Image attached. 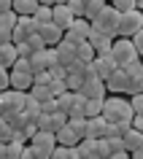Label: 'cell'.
Instances as JSON below:
<instances>
[{
	"mask_svg": "<svg viewBox=\"0 0 143 159\" xmlns=\"http://www.w3.org/2000/svg\"><path fill=\"white\" fill-rule=\"evenodd\" d=\"M33 84L49 86V84H51V73H49V70H35V73H33Z\"/></svg>",
	"mask_w": 143,
	"mask_h": 159,
	"instance_id": "cell-35",
	"label": "cell"
},
{
	"mask_svg": "<svg viewBox=\"0 0 143 159\" xmlns=\"http://www.w3.org/2000/svg\"><path fill=\"white\" fill-rule=\"evenodd\" d=\"M89 30H92V25H89V19H84V16H76L73 22H70V27H67L65 33H62V38L65 41H70V43H81V41H86L89 38Z\"/></svg>",
	"mask_w": 143,
	"mask_h": 159,
	"instance_id": "cell-8",
	"label": "cell"
},
{
	"mask_svg": "<svg viewBox=\"0 0 143 159\" xmlns=\"http://www.w3.org/2000/svg\"><path fill=\"white\" fill-rule=\"evenodd\" d=\"M67 8L73 11V16H84V0H67Z\"/></svg>",
	"mask_w": 143,
	"mask_h": 159,
	"instance_id": "cell-41",
	"label": "cell"
},
{
	"mask_svg": "<svg viewBox=\"0 0 143 159\" xmlns=\"http://www.w3.org/2000/svg\"><path fill=\"white\" fill-rule=\"evenodd\" d=\"M111 57H113V62H116V67H127L130 62H135L138 57V49H135V43L130 41V38H113V43H111Z\"/></svg>",
	"mask_w": 143,
	"mask_h": 159,
	"instance_id": "cell-3",
	"label": "cell"
},
{
	"mask_svg": "<svg viewBox=\"0 0 143 159\" xmlns=\"http://www.w3.org/2000/svg\"><path fill=\"white\" fill-rule=\"evenodd\" d=\"M0 159H6V143H0Z\"/></svg>",
	"mask_w": 143,
	"mask_h": 159,
	"instance_id": "cell-51",
	"label": "cell"
},
{
	"mask_svg": "<svg viewBox=\"0 0 143 159\" xmlns=\"http://www.w3.org/2000/svg\"><path fill=\"white\" fill-rule=\"evenodd\" d=\"M8 113H14V92H11V86L0 92V116H8Z\"/></svg>",
	"mask_w": 143,
	"mask_h": 159,
	"instance_id": "cell-25",
	"label": "cell"
},
{
	"mask_svg": "<svg viewBox=\"0 0 143 159\" xmlns=\"http://www.w3.org/2000/svg\"><path fill=\"white\" fill-rule=\"evenodd\" d=\"M135 8H141V11H143V0H135Z\"/></svg>",
	"mask_w": 143,
	"mask_h": 159,
	"instance_id": "cell-52",
	"label": "cell"
},
{
	"mask_svg": "<svg viewBox=\"0 0 143 159\" xmlns=\"http://www.w3.org/2000/svg\"><path fill=\"white\" fill-rule=\"evenodd\" d=\"M27 46H30V49H33V51H41L43 49V46H46V43H43V38H41V35H38V33H33V35H30V38H27Z\"/></svg>",
	"mask_w": 143,
	"mask_h": 159,
	"instance_id": "cell-38",
	"label": "cell"
},
{
	"mask_svg": "<svg viewBox=\"0 0 143 159\" xmlns=\"http://www.w3.org/2000/svg\"><path fill=\"white\" fill-rule=\"evenodd\" d=\"M103 129H105V119L103 116L86 119V138H103Z\"/></svg>",
	"mask_w": 143,
	"mask_h": 159,
	"instance_id": "cell-21",
	"label": "cell"
},
{
	"mask_svg": "<svg viewBox=\"0 0 143 159\" xmlns=\"http://www.w3.org/2000/svg\"><path fill=\"white\" fill-rule=\"evenodd\" d=\"M49 159H81V154H78L76 146H57Z\"/></svg>",
	"mask_w": 143,
	"mask_h": 159,
	"instance_id": "cell-23",
	"label": "cell"
},
{
	"mask_svg": "<svg viewBox=\"0 0 143 159\" xmlns=\"http://www.w3.org/2000/svg\"><path fill=\"white\" fill-rule=\"evenodd\" d=\"M33 33H38V25L33 22V16H16V25H14V30H11L14 43H25Z\"/></svg>",
	"mask_w": 143,
	"mask_h": 159,
	"instance_id": "cell-11",
	"label": "cell"
},
{
	"mask_svg": "<svg viewBox=\"0 0 143 159\" xmlns=\"http://www.w3.org/2000/svg\"><path fill=\"white\" fill-rule=\"evenodd\" d=\"M130 41H132V43H135V49H138V51H141V49H143V27H141V30H138V33H135V35H132V38H130Z\"/></svg>",
	"mask_w": 143,
	"mask_h": 159,
	"instance_id": "cell-47",
	"label": "cell"
},
{
	"mask_svg": "<svg viewBox=\"0 0 143 159\" xmlns=\"http://www.w3.org/2000/svg\"><path fill=\"white\" fill-rule=\"evenodd\" d=\"M73 19H76V16H73V11L67 8V3H57V6H51V22H54L57 27L67 30Z\"/></svg>",
	"mask_w": 143,
	"mask_h": 159,
	"instance_id": "cell-16",
	"label": "cell"
},
{
	"mask_svg": "<svg viewBox=\"0 0 143 159\" xmlns=\"http://www.w3.org/2000/svg\"><path fill=\"white\" fill-rule=\"evenodd\" d=\"M84 105H86V97L76 92V97H73V105H70V111H67V116H84ZM84 119H86V116H84Z\"/></svg>",
	"mask_w": 143,
	"mask_h": 159,
	"instance_id": "cell-32",
	"label": "cell"
},
{
	"mask_svg": "<svg viewBox=\"0 0 143 159\" xmlns=\"http://www.w3.org/2000/svg\"><path fill=\"white\" fill-rule=\"evenodd\" d=\"M54 111H59L54 97H51V100H46V102H41V113H54Z\"/></svg>",
	"mask_w": 143,
	"mask_h": 159,
	"instance_id": "cell-44",
	"label": "cell"
},
{
	"mask_svg": "<svg viewBox=\"0 0 143 159\" xmlns=\"http://www.w3.org/2000/svg\"><path fill=\"white\" fill-rule=\"evenodd\" d=\"M122 146H124V151H135L143 146V132H138V129H132V127H127V132L122 135Z\"/></svg>",
	"mask_w": 143,
	"mask_h": 159,
	"instance_id": "cell-18",
	"label": "cell"
},
{
	"mask_svg": "<svg viewBox=\"0 0 143 159\" xmlns=\"http://www.w3.org/2000/svg\"><path fill=\"white\" fill-rule=\"evenodd\" d=\"M33 22H35V25H46V22H51V6L38 3V8L33 11Z\"/></svg>",
	"mask_w": 143,
	"mask_h": 159,
	"instance_id": "cell-28",
	"label": "cell"
},
{
	"mask_svg": "<svg viewBox=\"0 0 143 159\" xmlns=\"http://www.w3.org/2000/svg\"><path fill=\"white\" fill-rule=\"evenodd\" d=\"M116 25H119V11L113 8L111 3H105L103 11L92 19V27H95V30H100V33L111 35V38H116Z\"/></svg>",
	"mask_w": 143,
	"mask_h": 159,
	"instance_id": "cell-5",
	"label": "cell"
},
{
	"mask_svg": "<svg viewBox=\"0 0 143 159\" xmlns=\"http://www.w3.org/2000/svg\"><path fill=\"white\" fill-rule=\"evenodd\" d=\"M105 3H108V0H86V3H84V19H89V22H92V19L103 11V6H105Z\"/></svg>",
	"mask_w": 143,
	"mask_h": 159,
	"instance_id": "cell-27",
	"label": "cell"
},
{
	"mask_svg": "<svg viewBox=\"0 0 143 159\" xmlns=\"http://www.w3.org/2000/svg\"><path fill=\"white\" fill-rule=\"evenodd\" d=\"M130 89H132V75L124 67H116L105 78V92H111V94H130Z\"/></svg>",
	"mask_w": 143,
	"mask_h": 159,
	"instance_id": "cell-7",
	"label": "cell"
},
{
	"mask_svg": "<svg viewBox=\"0 0 143 159\" xmlns=\"http://www.w3.org/2000/svg\"><path fill=\"white\" fill-rule=\"evenodd\" d=\"M130 105H132V113L143 116V92H135L132 97H130Z\"/></svg>",
	"mask_w": 143,
	"mask_h": 159,
	"instance_id": "cell-36",
	"label": "cell"
},
{
	"mask_svg": "<svg viewBox=\"0 0 143 159\" xmlns=\"http://www.w3.org/2000/svg\"><path fill=\"white\" fill-rule=\"evenodd\" d=\"M65 121H67V113H62V111H54V113H38V116H35L38 129H46V132H57Z\"/></svg>",
	"mask_w": 143,
	"mask_h": 159,
	"instance_id": "cell-10",
	"label": "cell"
},
{
	"mask_svg": "<svg viewBox=\"0 0 143 159\" xmlns=\"http://www.w3.org/2000/svg\"><path fill=\"white\" fill-rule=\"evenodd\" d=\"M30 146H33V151H35V159H49L51 151L57 148V138H54V132L38 129V132L30 138Z\"/></svg>",
	"mask_w": 143,
	"mask_h": 159,
	"instance_id": "cell-6",
	"label": "cell"
},
{
	"mask_svg": "<svg viewBox=\"0 0 143 159\" xmlns=\"http://www.w3.org/2000/svg\"><path fill=\"white\" fill-rule=\"evenodd\" d=\"M3 119H6V121L11 124V129H22V127H25L33 116H27L25 111H14V113H8V116H3Z\"/></svg>",
	"mask_w": 143,
	"mask_h": 159,
	"instance_id": "cell-26",
	"label": "cell"
},
{
	"mask_svg": "<svg viewBox=\"0 0 143 159\" xmlns=\"http://www.w3.org/2000/svg\"><path fill=\"white\" fill-rule=\"evenodd\" d=\"M138 57H141V62H143V49H141V51H138Z\"/></svg>",
	"mask_w": 143,
	"mask_h": 159,
	"instance_id": "cell-54",
	"label": "cell"
},
{
	"mask_svg": "<svg viewBox=\"0 0 143 159\" xmlns=\"http://www.w3.org/2000/svg\"><path fill=\"white\" fill-rule=\"evenodd\" d=\"M14 14L16 16H33V11L38 8V0H14Z\"/></svg>",
	"mask_w": 143,
	"mask_h": 159,
	"instance_id": "cell-22",
	"label": "cell"
},
{
	"mask_svg": "<svg viewBox=\"0 0 143 159\" xmlns=\"http://www.w3.org/2000/svg\"><path fill=\"white\" fill-rule=\"evenodd\" d=\"M111 6L122 14V11H130V8H135V0H108Z\"/></svg>",
	"mask_w": 143,
	"mask_h": 159,
	"instance_id": "cell-39",
	"label": "cell"
},
{
	"mask_svg": "<svg viewBox=\"0 0 143 159\" xmlns=\"http://www.w3.org/2000/svg\"><path fill=\"white\" fill-rule=\"evenodd\" d=\"M105 121L111 124H130L132 119V105L130 100H124L122 94H113V97H105L103 100V113H100Z\"/></svg>",
	"mask_w": 143,
	"mask_h": 159,
	"instance_id": "cell-1",
	"label": "cell"
},
{
	"mask_svg": "<svg viewBox=\"0 0 143 159\" xmlns=\"http://www.w3.org/2000/svg\"><path fill=\"white\" fill-rule=\"evenodd\" d=\"M62 27H57L54 22H46V25H38V35L43 38V43L46 46H57L59 41H62Z\"/></svg>",
	"mask_w": 143,
	"mask_h": 159,
	"instance_id": "cell-17",
	"label": "cell"
},
{
	"mask_svg": "<svg viewBox=\"0 0 143 159\" xmlns=\"http://www.w3.org/2000/svg\"><path fill=\"white\" fill-rule=\"evenodd\" d=\"M27 143H14L8 140L6 143V159H22V148H25Z\"/></svg>",
	"mask_w": 143,
	"mask_h": 159,
	"instance_id": "cell-33",
	"label": "cell"
},
{
	"mask_svg": "<svg viewBox=\"0 0 143 159\" xmlns=\"http://www.w3.org/2000/svg\"><path fill=\"white\" fill-rule=\"evenodd\" d=\"M113 70H116V62H113V57H111V54H97V57L89 62V73L97 75V78H103V81H105Z\"/></svg>",
	"mask_w": 143,
	"mask_h": 159,
	"instance_id": "cell-9",
	"label": "cell"
},
{
	"mask_svg": "<svg viewBox=\"0 0 143 159\" xmlns=\"http://www.w3.org/2000/svg\"><path fill=\"white\" fill-rule=\"evenodd\" d=\"M11 86V75H8V67H0V92Z\"/></svg>",
	"mask_w": 143,
	"mask_h": 159,
	"instance_id": "cell-42",
	"label": "cell"
},
{
	"mask_svg": "<svg viewBox=\"0 0 143 159\" xmlns=\"http://www.w3.org/2000/svg\"><path fill=\"white\" fill-rule=\"evenodd\" d=\"M16 59H19L16 43H0V65H3V67H11Z\"/></svg>",
	"mask_w": 143,
	"mask_h": 159,
	"instance_id": "cell-20",
	"label": "cell"
},
{
	"mask_svg": "<svg viewBox=\"0 0 143 159\" xmlns=\"http://www.w3.org/2000/svg\"><path fill=\"white\" fill-rule=\"evenodd\" d=\"M81 159H103V157H81Z\"/></svg>",
	"mask_w": 143,
	"mask_h": 159,
	"instance_id": "cell-53",
	"label": "cell"
},
{
	"mask_svg": "<svg viewBox=\"0 0 143 159\" xmlns=\"http://www.w3.org/2000/svg\"><path fill=\"white\" fill-rule=\"evenodd\" d=\"M54 54H57V62L59 65H65V67H70L73 62H76V43H70V41H62L54 46Z\"/></svg>",
	"mask_w": 143,
	"mask_h": 159,
	"instance_id": "cell-15",
	"label": "cell"
},
{
	"mask_svg": "<svg viewBox=\"0 0 143 159\" xmlns=\"http://www.w3.org/2000/svg\"><path fill=\"white\" fill-rule=\"evenodd\" d=\"M141 27H143V11L141 8L122 11L119 14V25H116V38H132Z\"/></svg>",
	"mask_w": 143,
	"mask_h": 159,
	"instance_id": "cell-4",
	"label": "cell"
},
{
	"mask_svg": "<svg viewBox=\"0 0 143 159\" xmlns=\"http://www.w3.org/2000/svg\"><path fill=\"white\" fill-rule=\"evenodd\" d=\"M73 97H76V92H70V89H67V92H62V94H57V97H54V100H57V108L62 111V113H67V111H70V105H73Z\"/></svg>",
	"mask_w": 143,
	"mask_h": 159,
	"instance_id": "cell-31",
	"label": "cell"
},
{
	"mask_svg": "<svg viewBox=\"0 0 143 159\" xmlns=\"http://www.w3.org/2000/svg\"><path fill=\"white\" fill-rule=\"evenodd\" d=\"M27 92L35 97V102H46V100H51V97H54L49 86H38V84H33L30 89H27Z\"/></svg>",
	"mask_w": 143,
	"mask_h": 159,
	"instance_id": "cell-30",
	"label": "cell"
},
{
	"mask_svg": "<svg viewBox=\"0 0 143 159\" xmlns=\"http://www.w3.org/2000/svg\"><path fill=\"white\" fill-rule=\"evenodd\" d=\"M89 25H92V22H89ZM86 41H89V46L95 49V54H108V51H111V43H113V38L92 27V30H89V38H86Z\"/></svg>",
	"mask_w": 143,
	"mask_h": 159,
	"instance_id": "cell-14",
	"label": "cell"
},
{
	"mask_svg": "<svg viewBox=\"0 0 143 159\" xmlns=\"http://www.w3.org/2000/svg\"><path fill=\"white\" fill-rule=\"evenodd\" d=\"M78 94H84V97H105V81L97 78V75H89V78H84V84L78 86Z\"/></svg>",
	"mask_w": 143,
	"mask_h": 159,
	"instance_id": "cell-13",
	"label": "cell"
},
{
	"mask_svg": "<svg viewBox=\"0 0 143 159\" xmlns=\"http://www.w3.org/2000/svg\"><path fill=\"white\" fill-rule=\"evenodd\" d=\"M33 65H30V59H22L19 57L14 65L8 67V75H11V89H22L27 92L30 86H33Z\"/></svg>",
	"mask_w": 143,
	"mask_h": 159,
	"instance_id": "cell-2",
	"label": "cell"
},
{
	"mask_svg": "<svg viewBox=\"0 0 143 159\" xmlns=\"http://www.w3.org/2000/svg\"><path fill=\"white\" fill-rule=\"evenodd\" d=\"M11 6H14V0H0V14L11 11Z\"/></svg>",
	"mask_w": 143,
	"mask_h": 159,
	"instance_id": "cell-49",
	"label": "cell"
},
{
	"mask_svg": "<svg viewBox=\"0 0 143 159\" xmlns=\"http://www.w3.org/2000/svg\"><path fill=\"white\" fill-rule=\"evenodd\" d=\"M49 89H51V94H54V97H57V94L67 92V84H65V81H59V78H51V84H49Z\"/></svg>",
	"mask_w": 143,
	"mask_h": 159,
	"instance_id": "cell-40",
	"label": "cell"
},
{
	"mask_svg": "<svg viewBox=\"0 0 143 159\" xmlns=\"http://www.w3.org/2000/svg\"><path fill=\"white\" fill-rule=\"evenodd\" d=\"M103 100H105V97H86L84 116H86V119H92V116H100V113H103Z\"/></svg>",
	"mask_w": 143,
	"mask_h": 159,
	"instance_id": "cell-24",
	"label": "cell"
},
{
	"mask_svg": "<svg viewBox=\"0 0 143 159\" xmlns=\"http://www.w3.org/2000/svg\"><path fill=\"white\" fill-rule=\"evenodd\" d=\"M105 159H130V151H124V148H122V151H111Z\"/></svg>",
	"mask_w": 143,
	"mask_h": 159,
	"instance_id": "cell-48",
	"label": "cell"
},
{
	"mask_svg": "<svg viewBox=\"0 0 143 159\" xmlns=\"http://www.w3.org/2000/svg\"><path fill=\"white\" fill-rule=\"evenodd\" d=\"M54 138H57V146H78V135L67 127V121L54 132Z\"/></svg>",
	"mask_w": 143,
	"mask_h": 159,
	"instance_id": "cell-19",
	"label": "cell"
},
{
	"mask_svg": "<svg viewBox=\"0 0 143 159\" xmlns=\"http://www.w3.org/2000/svg\"><path fill=\"white\" fill-rule=\"evenodd\" d=\"M16 54L22 59H30V57H33V49H30L27 43H16Z\"/></svg>",
	"mask_w": 143,
	"mask_h": 159,
	"instance_id": "cell-43",
	"label": "cell"
},
{
	"mask_svg": "<svg viewBox=\"0 0 143 159\" xmlns=\"http://www.w3.org/2000/svg\"><path fill=\"white\" fill-rule=\"evenodd\" d=\"M11 132H14V129H11V124L0 116V143H8V140H11Z\"/></svg>",
	"mask_w": 143,
	"mask_h": 159,
	"instance_id": "cell-37",
	"label": "cell"
},
{
	"mask_svg": "<svg viewBox=\"0 0 143 159\" xmlns=\"http://www.w3.org/2000/svg\"><path fill=\"white\" fill-rule=\"evenodd\" d=\"M130 159H143V146L135 148V151H130Z\"/></svg>",
	"mask_w": 143,
	"mask_h": 159,
	"instance_id": "cell-50",
	"label": "cell"
},
{
	"mask_svg": "<svg viewBox=\"0 0 143 159\" xmlns=\"http://www.w3.org/2000/svg\"><path fill=\"white\" fill-rule=\"evenodd\" d=\"M30 65H33V70H49L51 65H57L54 46H43L41 51H33V57H30Z\"/></svg>",
	"mask_w": 143,
	"mask_h": 159,
	"instance_id": "cell-12",
	"label": "cell"
},
{
	"mask_svg": "<svg viewBox=\"0 0 143 159\" xmlns=\"http://www.w3.org/2000/svg\"><path fill=\"white\" fill-rule=\"evenodd\" d=\"M95 57H97V54H95V49L89 46V41H81L76 46V59H81V62H92Z\"/></svg>",
	"mask_w": 143,
	"mask_h": 159,
	"instance_id": "cell-29",
	"label": "cell"
},
{
	"mask_svg": "<svg viewBox=\"0 0 143 159\" xmlns=\"http://www.w3.org/2000/svg\"><path fill=\"white\" fill-rule=\"evenodd\" d=\"M130 127H132V129H138V132H143V116L132 113V119H130Z\"/></svg>",
	"mask_w": 143,
	"mask_h": 159,
	"instance_id": "cell-46",
	"label": "cell"
},
{
	"mask_svg": "<svg viewBox=\"0 0 143 159\" xmlns=\"http://www.w3.org/2000/svg\"><path fill=\"white\" fill-rule=\"evenodd\" d=\"M14 25H16V14H14V8L6 11V14H0V30H14Z\"/></svg>",
	"mask_w": 143,
	"mask_h": 159,
	"instance_id": "cell-34",
	"label": "cell"
},
{
	"mask_svg": "<svg viewBox=\"0 0 143 159\" xmlns=\"http://www.w3.org/2000/svg\"><path fill=\"white\" fill-rule=\"evenodd\" d=\"M105 143H108L111 151H122L124 146H122V138H105Z\"/></svg>",
	"mask_w": 143,
	"mask_h": 159,
	"instance_id": "cell-45",
	"label": "cell"
}]
</instances>
